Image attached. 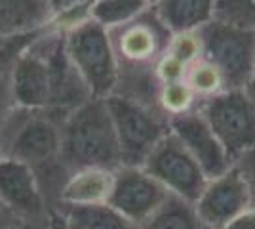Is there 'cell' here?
Here are the masks:
<instances>
[{
    "label": "cell",
    "instance_id": "obj_1",
    "mask_svg": "<svg viewBox=\"0 0 255 229\" xmlns=\"http://www.w3.org/2000/svg\"><path fill=\"white\" fill-rule=\"evenodd\" d=\"M65 117L52 111L15 109L0 126L4 157L29 164L38 176L48 207L55 205L59 187L67 178L59 163L61 124Z\"/></svg>",
    "mask_w": 255,
    "mask_h": 229
},
{
    "label": "cell",
    "instance_id": "obj_2",
    "mask_svg": "<svg viewBox=\"0 0 255 229\" xmlns=\"http://www.w3.org/2000/svg\"><path fill=\"white\" fill-rule=\"evenodd\" d=\"M59 163L67 174L92 166L111 170L120 166L117 134L105 99H88L65 117Z\"/></svg>",
    "mask_w": 255,
    "mask_h": 229
},
{
    "label": "cell",
    "instance_id": "obj_3",
    "mask_svg": "<svg viewBox=\"0 0 255 229\" xmlns=\"http://www.w3.org/2000/svg\"><path fill=\"white\" fill-rule=\"evenodd\" d=\"M117 134L120 166H143L152 149L170 132V119L158 109L120 94L105 98Z\"/></svg>",
    "mask_w": 255,
    "mask_h": 229
},
{
    "label": "cell",
    "instance_id": "obj_4",
    "mask_svg": "<svg viewBox=\"0 0 255 229\" xmlns=\"http://www.w3.org/2000/svg\"><path fill=\"white\" fill-rule=\"evenodd\" d=\"M196 33L202 59L221 73L225 90H248L255 73V27L212 19Z\"/></svg>",
    "mask_w": 255,
    "mask_h": 229
},
{
    "label": "cell",
    "instance_id": "obj_5",
    "mask_svg": "<svg viewBox=\"0 0 255 229\" xmlns=\"http://www.w3.org/2000/svg\"><path fill=\"white\" fill-rule=\"evenodd\" d=\"M65 48L92 98L105 99L118 84V63L103 25L88 17L65 31Z\"/></svg>",
    "mask_w": 255,
    "mask_h": 229
},
{
    "label": "cell",
    "instance_id": "obj_6",
    "mask_svg": "<svg viewBox=\"0 0 255 229\" xmlns=\"http://www.w3.org/2000/svg\"><path fill=\"white\" fill-rule=\"evenodd\" d=\"M200 111L225 151L236 163L255 147V101L246 90H225L200 99Z\"/></svg>",
    "mask_w": 255,
    "mask_h": 229
},
{
    "label": "cell",
    "instance_id": "obj_7",
    "mask_svg": "<svg viewBox=\"0 0 255 229\" xmlns=\"http://www.w3.org/2000/svg\"><path fill=\"white\" fill-rule=\"evenodd\" d=\"M143 168L154 176L170 195L179 197L191 205L200 197L208 182L200 164L171 132L152 149Z\"/></svg>",
    "mask_w": 255,
    "mask_h": 229
},
{
    "label": "cell",
    "instance_id": "obj_8",
    "mask_svg": "<svg viewBox=\"0 0 255 229\" xmlns=\"http://www.w3.org/2000/svg\"><path fill=\"white\" fill-rule=\"evenodd\" d=\"M170 193L143 166H118L109 205L139 228L158 210Z\"/></svg>",
    "mask_w": 255,
    "mask_h": 229
},
{
    "label": "cell",
    "instance_id": "obj_9",
    "mask_svg": "<svg viewBox=\"0 0 255 229\" xmlns=\"http://www.w3.org/2000/svg\"><path fill=\"white\" fill-rule=\"evenodd\" d=\"M192 207L206 229H225L252 207L250 187L238 166L233 164L225 174L208 180Z\"/></svg>",
    "mask_w": 255,
    "mask_h": 229
},
{
    "label": "cell",
    "instance_id": "obj_10",
    "mask_svg": "<svg viewBox=\"0 0 255 229\" xmlns=\"http://www.w3.org/2000/svg\"><path fill=\"white\" fill-rule=\"evenodd\" d=\"M38 34L32 36L11 65L10 94L17 109L48 111L52 103L50 69L38 44Z\"/></svg>",
    "mask_w": 255,
    "mask_h": 229
},
{
    "label": "cell",
    "instance_id": "obj_11",
    "mask_svg": "<svg viewBox=\"0 0 255 229\" xmlns=\"http://www.w3.org/2000/svg\"><path fill=\"white\" fill-rule=\"evenodd\" d=\"M170 132L200 164L208 180L225 174L234 164L198 109L171 117Z\"/></svg>",
    "mask_w": 255,
    "mask_h": 229
},
{
    "label": "cell",
    "instance_id": "obj_12",
    "mask_svg": "<svg viewBox=\"0 0 255 229\" xmlns=\"http://www.w3.org/2000/svg\"><path fill=\"white\" fill-rule=\"evenodd\" d=\"M0 201L17 220H44L50 212L36 172L8 157L0 161Z\"/></svg>",
    "mask_w": 255,
    "mask_h": 229
},
{
    "label": "cell",
    "instance_id": "obj_13",
    "mask_svg": "<svg viewBox=\"0 0 255 229\" xmlns=\"http://www.w3.org/2000/svg\"><path fill=\"white\" fill-rule=\"evenodd\" d=\"M115 170L111 168H80L69 172L59 187L53 207H92L105 205L113 193Z\"/></svg>",
    "mask_w": 255,
    "mask_h": 229
},
{
    "label": "cell",
    "instance_id": "obj_14",
    "mask_svg": "<svg viewBox=\"0 0 255 229\" xmlns=\"http://www.w3.org/2000/svg\"><path fill=\"white\" fill-rule=\"evenodd\" d=\"M53 21L46 0H0V40H15L48 29Z\"/></svg>",
    "mask_w": 255,
    "mask_h": 229
},
{
    "label": "cell",
    "instance_id": "obj_15",
    "mask_svg": "<svg viewBox=\"0 0 255 229\" xmlns=\"http://www.w3.org/2000/svg\"><path fill=\"white\" fill-rule=\"evenodd\" d=\"M217 0H160L152 6L171 34L196 33L215 19Z\"/></svg>",
    "mask_w": 255,
    "mask_h": 229
},
{
    "label": "cell",
    "instance_id": "obj_16",
    "mask_svg": "<svg viewBox=\"0 0 255 229\" xmlns=\"http://www.w3.org/2000/svg\"><path fill=\"white\" fill-rule=\"evenodd\" d=\"M137 229H206L196 216V210L191 203L179 197L170 195V199L143 222Z\"/></svg>",
    "mask_w": 255,
    "mask_h": 229
},
{
    "label": "cell",
    "instance_id": "obj_17",
    "mask_svg": "<svg viewBox=\"0 0 255 229\" xmlns=\"http://www.w3.org/2000/svg\"><path fill=\"white\" fill-rule=\"evenodd\" d=\"M149 8L147 0H92L90 17L103 25L107 31H111L135 19Z\"/></svg>",
    "mask_w": 255,
    "mask_h": 229
},
{
    "label": "cell",
    "instance_id": "obj_18",
    "mask_svg": "<svg viewBox=\"0 0 255 229\" xmlns=\"http://www.w3.org/2000/svg\"><path fill=\"white\" fill-rule=\"evenodd\" d=\"M53 208V207H52ZM84 229H137L131 222H128L120 212H117L109 203L92 205V207H57Z\"/></svg>",
    "mask_w": 255,
    "mask_h": 229
},
{
    "label": "cell",
    "instance_id": "obj_19",
    "mask_svg": "<svg viewBox=\"0 0 255 229\" xmlns=\"http://www.w3.org/2000/svg\"><path fill=\"white\" fill-rule=\"evenodd\" d=\"M185 82L189 84L194 96L200 99L212 98L219 92H225V82L221 73L212 65L208 63L206 59H198L194 61L192 65L187 67V75H185Z\"/></svg>",
    "mask_w": 255,
    "mask_h": 229
},
{
    "label": "cell",
    "instance_id": "obj_20",
    "mask_svg": "<svg viewBox=\"0 0 255 229\" xmlns=\"http://www.w3.org/2000/svg\"><path fill=\"white\" fill-rule=\"evenodd\" d=\"M196 105H198V98L194 96V92L189 88V84L185 80L160 86L158 107L168 119L196 109Z\"/></svg>",
    "mask_w": 255,
    "mask_h": 229
},
{
    "label": "cell",
    "instance_id": "obj_21",
    "mask_svg": "<svg viewBox=\"0 0 255 229\" xmlns=\"http://www.w3.org/2000/svg\"><path fill=\"white\" fill-rule=\"evenodd\" d=\"M215 19L255 27V0H217Z\"/></svg>",
    "mask_w": 255,
    "mask_h": 229
},
{
    "label": "cell",
    "instance_id": "obj_22",
    "mask_svg": "<svg viewBox=\"0 0 255 229\" xmlns=\"http://www.w3.org/2000/svg\"><path fill=\"white\" fill-rule=\"evenodd\" d=\"M168 54L173 55L175 59H179L181 63L189 67L194 61H198L202 57V42L198 33H181L173 34L168 46Z\"/></svg>",
    "mask_w": 255,
    "mask_h": 229
},
{
    "label": "cell",
    "instance_id": "obj_23",
    "mask_svg": "<svg viewBox=\"0 0 255 229\" xmlns=\"http://www.w3.org/2000/svg\"><path fill=\"white\" fill-rule=\"evenodd\" d=\"M187 75V65L175 59L173 55L166 54L158 63H156V78L160 84H170V82H179L185 80Z\"/></svg>",
    "mask_w": 255,
    "mask_h": 229
},
{
    "label": "cell",
    "instance_id": "obj_24",
    "mask_svg": "<svg viewBox=\"0 0 255 229\" xmlns=\"http://www.w3.org/2000/svg\"><path fill=\"white\" fill-rule=\"evenodd\" d=\"M234 164L244 176L246 184L250 187V195H252V207H255V147L244 153Z\"/></svg>",
    "mask_w": 255,
    "mask_h": 229
},
{
    "label": "cell",
    "instance_id": "obj_25",
    "mask_svg": "<svg viewBox=\"0 0 255 229\" xmlns=\"http://www.w3.org/2000/svg\"><path fill=\"white\" fill-rule=\"evenodd\" d=\"M50 10H52L53 19L63 15V13H69L73 10H78V8H86L92 4V0H46Z\"/></svg>",
    "mask_w": 255,
    "mask_h": 229
},
{
    "label": "cell",
    "instance_id": "obj_26",
    "mask_svg": "<svg viewBox=\"0 0 255 229\" xmlns=\"http://www.w3.org/2000/svg\"><path fill=\"white\" fill-rule=\"evenodd\" d=\"M225 229H255V207H250L248 210H244Z\"/></svg>",
    "mask_w": 255,
    "mask_h": 229
},
{
    "label": "cell",
    "instance_id": "obj_27",
    "mask_svg": "<svg viewBox=\"0 0 255 229\" xmlns=\"http://www.w3.org/2000/svg\"><path fill=\"white\" fill-rule=\"evenodd\" d=\"M48 229H71V222L61 208L53 207L48 212Z\"/></svg>",
    "mask_w": 255,
    "mask_h": 229
},
{
    "label": "cell",
    "instance_id": "obj_28",
    "mask_svg": "<svg viewBox=\"0 0 255 229\" xmlns=\"http://www.w3.org/2000/svg\"><path fill=\"white\" fill-rule=\"evenodd\" d=\"M8 229H48V218L44 220H19Z\"/></svg>",
    "mask_w": 255,
    "mask_h": 229
},
{
    "label": "cell",
    "instance_id": "obj_29",
    "mask_svg": "<svg viewBox=\"0 0 255 229\" xmlns=\"http://www.w3.org/2000/svg\"><path fill=\"white\" fill-rule=\"evenodd\" d=\"M15 222H19V220L15 218V216L10 212V208H8L4 203H2V201H0V229L11 228Z\"/></svg>",
    "mask_w": 255,
    "mask_h": 229
},
{
    "label": "cell",
    "instance_id": "obj_30",
    "mask_svg": "<svg viewBox=\"0 0 255 229\" xmlns=\"http://www.w3.org/2000/svg\"><path fill=\"white\" fill-rule=\"evenodd\" d=\"M250 96H252V99L255 101V73H254V78H252V82H250V86H248V90H246Z\"/></svg>",
    "mask_w": 255,
    "mask_h": 229
},
{
    "label": "cell",
    "instance_id": "obj_31",
    "mask_svg": "<svg viewBox=\"0 0 255 229\" xmlns=\"http://www.w3.org/2000/svg\"><path fill=\"white\" fill-rule=\"evenodd\" d=\"M67 218H69V216H67ZM69 222H71V220H69ZM71 229H84V228L78 226V224H75V222H71Z\"/></svg>",
    "mask_w": 255,
    "mask_h": 229
},
{
    "label": "cell",
    "instance_id": "obj_32",
    "mask_svg": "<svg viewBox=\"0 0 255 229\" xmlns=\"http://www.w3.org/2000/svg\"><path fill=\"white\" fill-rule=\"evenodd\" d=\"M147 2H149V6H156L160 0H147Z\"/></svg>",
    "mask_w": 255,
    "mask_h": 229
},
{
    "label": "cell",
    "instance_id": "obj_33",
    "mask_svg": "<svg viewBox=\"0 0 255 229\" xmlns=\"http://www.w3.org/2000/svg\"><path fill=\"white\" fill-rule=\"evenodd\" d=\"M4 159V151H2V143H0V161Z\"/></svg>",
    "mask_w": 255,
    "mask_h": 229
}]
</instances>
